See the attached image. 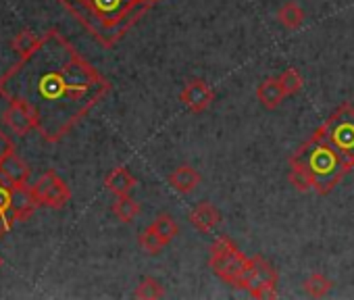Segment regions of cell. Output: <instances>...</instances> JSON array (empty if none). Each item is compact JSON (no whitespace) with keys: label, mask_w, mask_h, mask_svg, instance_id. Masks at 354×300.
I'll return each mask as SVG.
<instances>
[{"label":"cell","mask_w":354,"mask_h":300,"mask_svg":"<svg viewBox=\"0 0 354 300\" xmlns=\"http://www.w3.org/2000/svg\"><path fill=\"white\" fill-rule=\"evenodd\" d=\"M111 90L98 73L57 30L0 77V96L26 104L44 140L67 135Z\"/></svg>","instance_id":"cell-1"},{"label":"cell","mask_w":354,"mask_h":300,"mask_svg":"<svg viewBox=\"0 0 354 300\" xmlns=\"http://www.w3.org/2000/svg\"><path fill=\"white\" fill-rule=\"evenodd\" d=\"M158 0H61V5L106 48L119 44Z\"/></svg>","instance_id":"cell-2"},{"label":"cell","mask_w":354,"mask_h":300,"mask_svg":"<svg viewBox=\"0 0 354 300\" xmlns=\"http://www.w3.org/2000/svg\"><path fill=\"white\" fill-rule=\"evenodd\" d=\"M290 167L302 169L313 182V192L321 196H327L354 169L319 131L290 157Z\"/></svg>","instance_id":"cell-3"},{"label":"cell","mask_w":354,"mask_h":300,"mask_svg":"<svg viewBox=\"0 0 354 300\" xmlns=\"http://www.w3.org/2000/svg\"><path fill=\"white\" fill-rule=\"evenodd\" d=\"M317 131L354 167V106L350 102H342Z\"/></svg>","instance_id":"cell-4"},{"label":"cell","mask_w":354,"mask_h":300,"mask_svg":"<svg viewBox=\"0 0 354 300\" xmlns=\"http://www.w3.org/2000/svg\"><path fill=\"white\" fill-rule=\"evenodd\" d=\"M246 261H248V256H244V252H240V248L227 236H219L211 246L209 267L221 281H225L234 288L242 275Z\"/></svg>","instance_id":"cell-5"},{"label":"cell","mask_w":354,"mask_h":300,"mask_svg":"<svg viewBox=\"0 0 354 300\" xmlns=\"http://www.w3.org/2000/svg\"><path fill=\"white\" fill-rule=\"evenodd\" d=\"M36 198L40 205L50 207V209H61L71 200V190L65 184V180H61L57 176V171H46L38 178V182L32 186Z\"/></svg>","instance_id":"cell-6"},{"label":"cell","mask_w":354,"mask_h":300,"mask_svg":"<svg viewBox=\"0 0 354 300\" xmlns=\"http://www.w3.org/2000/svg\"><path fill=\"white\" fill-rule=\"evenodd\" d=\"M263 285H277V271L267 259L257 254V256L246 261L236 288L252 292V290L263 288Z\"/></svg>","instance_id":"cell-7"},{"label":"cell","mask_w":354,"mask_h":300,"mask_svg":"<svg viewBox=\"0 0 354 300\" xmlns=\"http://www.w3.org/2000/svg\"><path fill=\"white\" fill-rule=\"evenodd\" d=\"M180 100L184 102V106L192 113H205L213 100H215V92L213 88L201 79V77H194V79H188L180 92Z\"/></svg>","instance_id":"cell-8"},{"label":"cell","mask_w":354,"mask_h":300,"mask_svg":"<svg viewBox=\"0 0 354 300\" xmlns=\"http://www.w3.org/2000/svg\"><path fill=\"white\" fill-rule=\"evenodd\" d=\"M3 119L15 135H26L28 131L36 129V119H34L32 111L21 102H9Z\"/></svg>","instance_id":"cell-9"},{"label":"cell","mask_w":354,"mask_h":300,"mask_svg":"<svg viewBox=\"0 0 354 300\" xmlns=\"http://www.w3.org/2000/svg\"><path fill=\"white\" fill-rule=\"evenodd\" d=\"M40 207L32 186H13V194H11V211L15 215L17 221H28L34 211Z\"/></svg>","instance_id":"cell-10"},{"label":"cell","mask_w":354,"mask_h":300,"mask_svg":"<svg viewBox=\"0 0 354 300\" xmlns=\"http://www.w3.org/2000/svg\"><path fill=\"white\" fill-rule=\"evenodd\" d=\"M188 221L203 234L213 232L219 223H221V213L213 203H198L190 213H188Z\"/></svg>","instance_id":"cell-11"},{"label":"cell","mask_w":354,"mask_h":300,"mask_svg":"<svg viewBox=\"0 0 354 300\" xmlns=\"http://www.w3.org/2000/svg\"><path fill=\"white\" fill-rule=\"evenodd\" d=\"M0 176H3L11 186H26L30 180V167L13 150V153L0 163Z\"/></svg>","instance_id":"cell-12"},{"label":"cell","mask_w":354,"mask_h":300,"mask_svg":"<svg viewBox=\"0 0 354 300\" xmlns=\"http://www.w3.org/2000/svg\"><path fill=\"white\" fill-rule=\"evenodd\" d=\"M203 178L201 174L190 167V165H180L177 169H173L169 174V186L175 190V192H180V194H190L194 192L198 186H201Z\"/></svg>","instance_id":"cell-13"},{"label":"cell","mask_w":354,"mask_h":300,"mask_svg":"<svg viewBox=\"0 0 354 300\" xmlns=\"http://www.w3.org/2000/svg\"><path fill=\"white\" fill-rule=\"evenodd\" d=\"M286 90L279 82V77H269L257 86V98L267 111H275L283 100H286Z\"/></svg>","instance_id":"cell-14"},{"label":"cell","mask_w":354,"mask_h":300,"mask_svg":"<svg viewBox=\"0 0 354 300\" xmlns=\"http://www.w3.org/2000/svg\"><path fill=\"white\" fill-rule=\"evenodd\" d=\"M11 194H13V186L0 176V238L9 234L13 229V223L17 221L11 211Z\"/></svg>","instance_id":"cell-15"},{"label":"cell","mask_w":354,"mask_h":300,"mask_svg":"<svg viewBox=\"0 0 354 300\" xmlns=\"http://www.w3.org/2000/svg\"><path fill=\"white\" fill-rule=\"evenodd\" d=\"M136 178L125 169V167H115L106 178H104V186L109 192H113L115 196H127L131 194V190L136 188Z\"/></svg>","instance_id":"cell-16"},{"label":"cell","mask_w":354,"mask_h":300,"mask_svg":"<svg viewBox=\"0 0 354 300\" xmlns=\"http://www.w3.org/2000/svg\"><path fill=\"white\" fill-rule=\"evenodd\" d=\"M304 11H302V7L298 5V3H286L279 11H277V19H279V24L286 28V30H298V28H302V24H304Z\"/></svg>","instance_id":"cell-17"},{"label":"cell","mask_w":354,"mask_h":300,"mask_svg":"<svg viewBox=\"0 0 354 300\" xmlns=\"http://www.w3.org/2000/svg\"><path fill=\"white\" fill-rule=\"evenodd\" d=\"M111 211H113V215H115L119 221L131 223V221L140 215V205H138L129 194H127V196H117V200L113 203Z\"/></svg>","instance_id":"cell-18"},{"label":"cell","mask_w":354,"mask_h":300,"mask_svg":"<svg viewBox=\"0 0 354 300\" xmlns=\"http://www.w3.org/2000/svg\"><path fill=\"white\" fill-rule=\"evenodd\" d=\"M304 292L310 296V298H323V296H327L329 292H331V288H333V281L327 277V275H323V273H310L306 279H304Z\"/></svg>","instance_id":"cell-19"},{"label":"cell","mask_w":354,"mask_h":300,"mask_svg":"<svg viewBox=\"0 0 354 300\" xmlns=\"http://www.w3.org/2000/svg\"><path fill=\"white\" fill-rule=\"evenodd\" d=\"M136 298H142V300H156V298H162L165 296V288L158 279L146 275L140 279V283L136 285V292H133Z\"/></svg>","instance_id":"cell-20"},{"label":"cell","mask_w":354,"mask_h":300,"mask_svg":"<svg viewBox=\"0 0 354 300\" xmlns=\"http://www.w3.org/2000/svg\"><path fill=\"white\" fill-rule=\"evenodd\" d=\"M138 244H140V248L146 252V254H160L162 252V248L167 246V242L152 229V225H148L146 229H142L140 232V236H138Z\"/></svg>","instance_id":"cell-21"},{"label":"cell","mask_w":354,"mask_h":300,"mask_svg":"<svg viewBox=\"0 0 354 300\" xmlns=\"http://www.w3.org/2000/svg\"><path fill=\"white\" fill-rule=\"evenodd\" d=\"M150 225H152V229H154L167 244H171V242L175 240V236L180 234V225L175 223V219H173L171 215H165V213L158 215Z\"/></svg>","instance_id":"cell-22"},{"label":"cell","mask_w":354,"mask_h":300,"mask_svg":"<svg viewBox=\"0 0 354 300\" xmlns=\"http://www.w3.org/2000/svg\"><path fill=\"white\" fill-rule=\"evenodd\" d=\"M40 38L42 36H36V34H32V32H21L19 36H15V40H13V50L19 55V57H28L30 53H34L36 48H38V44H40Z\"/></svg>","instance_id":"cell-23"},{"label":"cell","mask_w":354,"mask_h":300,"mask_svg":"<svg viewBox=\"0 0 354 300\" xmlns=\"http://www.w3.org/2000/svg\"><path fill=\"white\" fill-rule=\"evenodd\" d=\"M279 82H281V86H283V90H286V94H288V96L298 94V92L302 90V86H304L302 75H300V73H298V69H294V67L283 69V71L279 73Z\"/></svg>","instance_id":"cell-24"},{"label":"cell","mask_w":354,"mask_h":300,"mask_svg":"<svg viewBox=\"0 0 354 300\" xmlns=\"http://www.w3.org/2000/svg\"><path fill=\"white\" fill-rule=\"evenodd\" d=\"M15 150V144H13V140L0 129V163H3V159H7L11 153Z\"/></svg>","instance_id":"cell-25"},{"label":"cell","mask_w":354,"mask_h":300,"mask_svg":"<svg viewBox=\"0 0 354 300\" xmlns=\"http://www.w3.org/2000/svg\"><path fill=\"white\" fill-rule=\"evenodd\" d=\"M252 298H257V300H269V298H277V290H275V285H263V288H257V290H252V292H248Z\"/></svg>","instance_id":"cell-26"},{"label":"cell","mask_w":354,"mask_h":300,"mask_svg":"<svg viewBox=\"0 0 354 300\" xmlns=\"http://www.w3.org/2000/svg\"><path fill=\"white\" fill-rule=\"evenodd\" d=\"M0 267H3V259H0Z\"/></svg>","instance_id":"cell-27"}]
</instances>
